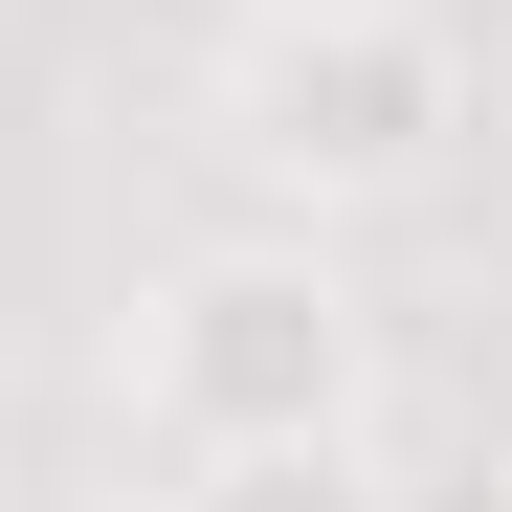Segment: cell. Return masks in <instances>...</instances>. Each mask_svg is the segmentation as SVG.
<instances>
[{"label":"cell","mask_w":512,"mask_h":512,"mask_svg":"<svg viewBox=\"0 0 512 512\" xmlns=\"http://www.w3.org/2000/svg\"><path fill=\"white\" fill-rule=\"evenodd\" d=\"M179 512H401L379 423H312V446H179Z\"/></svg>","instance_id":"3"},{"label":"cell","mask_w":512,"mask_h":512,"mask_svg":"<svg viewBox=\"0 0 512 512\" xmlns=\"http://www.w3.org/2000/svg\"><path fill=\"white\" fill-rule=\"evenodd\" d=\"M112 423L156 468L179 446H312V423H379V290L334 268V223H223L156 245L112 312Z\"/></svg>","instance_id":"1"},{"label":"cell","mask_w":512,"mask_h":512,"mask_svg":"<svg viewBox=\"0 0 512 512\" xmlns=\"http://www.w3.org/2000/svg\"><path fill=\"white\" fill-rule=\"evenodd\" d=\"M401 512H512V446H468L446 490H401Z\"/></svg>","instance_id":"4"},{"label":"cell","mask_w":512,"mask_h":512,"mask_svg":"<svg viewBox=\"0 0 512 512\" xmlns=\"http://www.w3.org/2000/svg\"><path fill=\"white\" fill-rule=\"evenodd\" d=\"M223 23H334V0H223Z\"/></svg>","instance_id":"5"},{"label":"cell","mask_w":512,"mask_h":512,"mask_svg":"<svg viewBox=\"0 0 512 512\" xmlns=\"http://www.w3.org/2000/svg\"><path fill=\"white\" fill-rule=\"evenodd\" d=\"M468 134H490V90H468V23H446V0L223 23V67H201V156L268 223H401V201H446Z\"/></svg>","instance_id":"2"}]
</instances>
